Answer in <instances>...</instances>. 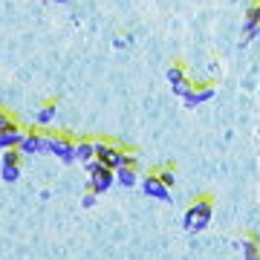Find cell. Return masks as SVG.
Instances as JSON below:
<instances>
[{"label":"cell","mask_w":260,"mask_h":260,"mask_svg":"<svg viewBox=\"0 0 260 260\" xmlns=\"http://www.w3.org/2000/svg\"><path fill=\"white\" fill-rule=\"evenodd\" d=\"M214 95H217V87H214V84H197V87L185 95V99H182V102H185V107H191V110H194V107H200V104L211 102Z\"/></svg>","instance_id":"cell-4"},{"label":"cell","mask_w":260,"mask_h":260,"mask_svg":"<svg viewBox=\"0 0 260 260\" xmlns=\"http://www.w3.org/2000/svg\"><path fill=\"white\" fill-rule=\"evenodd\" d=\"M75 159H81V162H95V142H78L75 145Z\"/></svg>","instance_id":"cell-8"},{"label":"cell","mask_w":260,"mask_h":260,"mask_svg":"<svg viewBox=\"0 0 260 260\" xmlns=\"http://www.w3.org/2000/svg\"><path fill=\"white\" fill-rule=\"evenodd\" d=\"M55 113H58L55 102H47L41 110H38V124H49V121L55 119Z\"/></svg>","instance_id":"cell-11"},{"label":"cell","mask_w":260,"mask_h":260,"mask_svg":"<svg viewBox=\"0 0 260 260\" xmlns=\"http://www.w3.org/2000/svg\"><path fill=\"white\" fill-rule=\"evenodd\" d=\"M95 162L104 168H110V171H119L124 165H136L133 156H127L121 148L110 145V142H95Z\"/></svg>","instance_id":"cell-2"},{"label":"cell","mask_w":260,"mask_h":260,"mask_svg":"<svg viewBox=\"0 0 260 260\" xmlns=\"http://www.w3.org/2000/svg\"><path fill=\"white\" fill-rule=\"evenodd\" d=\"M95 197H99V194H93V191H90V194L81 200V205H84V208H93V205H95Z\"/></svg>","instance_id":"cell-17"},{"label":"cell","mask_w":260,"mask_h":260,"mask_svg":"<svg viewBox=\"0 0 260 260\" xmlns=\"http://www.w3.org/2000/svg\"><path fill=\"white\" fill-rule=\"evenodd\" d=\"M136 179H139V174H136V165H124L116 171V182H121V185H136Z\"/></svg>","instance_id":"cell-9"},{"label":"cell","mask_w":260,"mask_h":260,"mask_svg":"<svg viewBox=\"0 0 260 260\" xmlns=\"http://www.w3.org/2000/svg\"><path fill=\"white\" fill-rule=\"evenodd\" d=\"M243 260H260V246L254 237H243Z\"/></svg>","instance_id":"cell-10"},{"label":"cell","mask_w":260,"mask_h":260,"mask_svg":"<svg viewBox=\"0 0 260 260\" xmlns=\"http://www.w3.org/2000/svg\"><path fill=\"white\" fill-rule=\"evenodd\" d=\"M168 81H171V87H179L182 81H188L185 70H182V64H174L171 70H168Z\"/></svg>","instance_id":"cell-12"},{"label":"cell","mask_w":260,"mask_h":260,"mask_svg":"<svg viewBox=\"0 0 260 260\" xmlns=\"http://www.w3.org/2000/svg\"><path fill=\"white\" fill-rule=\"evenodd\" d=\"M142 188H145V194H148L150 200H159V203H168V200H171V188L162 185V179H159L156 174L142 179Z\"/></svg>","instance_id":"cell-5"},{"label":"cell","mask_w":260,"mask_h":260,"mask_svg":"<svg viewBox=\"0 0 260 260\" xmlns=\"http://www.w3.org/2000/svg\"><path fill=\"white\" fill-rule=\"evenodd\" d=\"M3 165H20V150L18 148H12L3 153Z\"/></svg>","instance_id":"cell-14"},{"label":"cell","mask_w":260,"mask_h":260,"mask_svg":"<svg viewBox=\"0 0 260 260\" xmlns=\"http://www.w3.org/2000/svg\"><path fill=\"white\" fill-rule=\"evenodd\" d=\"M156 177L162 179V185H165V188H174V182H177V174H174V168H162Z\"/></svg>","instance_id":"cell-13"},{"label":"cell","mask_w":260,"mask_h":260,"mask_svg":"<svg viewBox=\"0 0 260 260\" xmlns=\"http://www.w3.org/2000/svg\"><path fill=\"white\" fill-rule=\"evenodd\" d=\"M20 153H41V150H49V136H41V133H26L23 142H20Z\"/></svg>","instance_id":"cell-7"},{"label":"cell","mask_w":260,"mask_h":260,"mask_svg":"<svg viewBox=\"0 0 260 260\" xmlns=\"http://www.w3.org/2000/svg\"><path fill=\"white\" fill-rule=\"evenodd\" d=\"M18 177H20V168L18 165H3V179H6V182H15Z\"/></svg>","instance_id":"cell-15"},{"label":"cell","mask_w":260,"mask_h":260,"mask_svg":"<svg viewBox=\"0 0 260 260\" xmlns=\"http://www.w3.org/2000/svg\"><path fill=\"white\" fill-rule=\"evenodd\" d=\"M12 124H15V121H12L9 116H6V113H0V133H3V130H9Z\"/></svg>","instance_id":"cell-16"},{"label":"cell","mask_w":260,"mask_h":260,"mask_svg":"<svg viewBox=\"0 0 260 260\" xmlns=\"http://www.w3.org/2000/svg\"><path fill=\"white\" fill-rule=\"evenodd\" d=\"M49 153H55L58 159H64V162H73L75 159V145L64 136H49Z\"/></svg>","instance_id":"cell-6"},{"label":"cell","mask_w":260,"mask_h":260,"mask_svg":"<svg viewBox=\"0 0 260 260\" xmlns=\"http://www.w3.org/2000/svg\"><path fill=\"white\" fill-rule=\"evenodd\" d=\"M90 188H93V194H104L107 188L116 182V171H110V168H104V165H99V162H90Z\"/></svg>","instance_id":"cell-3"},{"label":"cell","mask_w":260,"mask_h":260,"mask_svg":"<svg viewBox=\"0 0 260 260\" xmlns=\"http://www.w3.org/2000/svg\"><path fill=\"white\" fill-rule=\"evenodd\" d=\"M211 217H214V200L211 197H200L197 203L188 205V211H185V229L188 232H203V229H208V223H211Z\"/></svg>","instance_id":"cell-1"}]
</instances>
